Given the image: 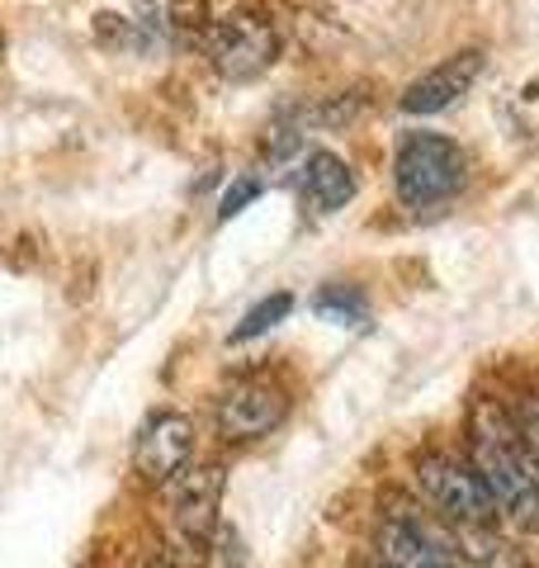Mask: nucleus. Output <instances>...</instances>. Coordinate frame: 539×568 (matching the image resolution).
<instances>
[{"mask_svg":"<svg viewBox=\"0 0 539 568\" xmlns=\"http://www.w3.org/2000/svg\"><path fill=\"white\" fill-rule=\"evenodd\" d=\"M218 503H223V469L218 465H194L171 484V517L180 526V536L209 540L218 526Z\"/></svg>","mask_w":539,"mask_h":568,"instance_id":"nucleus-9","label":"nucleus"},{"mask_svg":"<svg viewBox=\"0 0 539 568\" xmlns=\"http://www.w3.org/2000/svg\"><path fill=\"white\" fill-rule=\"evenodd\" d=\"M289 308H294V294H265L256 308H246V317L237 327H232V342H251V336H261V332H270L275 323H284L289 317Z\"/></svg>","mask_w":539,"mask_h":568,"instance_id":"nucleus-11","label":"nucleus"},{"mask_svg":"<svg viewBox=\"0 0 539 568\" xmlns=\"http://www.w3.org/2000/svg\"><path fill=\"white\" fill-rule=\"evenodd\" d=\"M298 190H303V204L317 209V213H336L355 200V171L340 162L336 152H313L298 171Z\"/></svg>","mask_w":539,"mask_h":568,"instance_id":"nucleus-10","label":"nucleus"},{"mask_svg":"<svg viewBox=\"0 0 539 568\" xmlns=\"http://www.w3.org/2000/svg\"><path fill=\"white\" fill-rule=\"evenodd\" d=\"M469 181V162H464L459 142H449L445 133H407L393 152V185L398 200L417 213L445 209Z\"/></svg>","mask_w":539,"mask_h":568,"instance_id":"nucleus-2","label":"nucleus"},{"mask_svg":"<svg viewBox=\"0 0 539 568\" xmlns=\"http://www.w3.org/2000/svg\"><path fill=\"white\" fill-rule=\"evenodd\" d=\"M482 67H488V52L482 48H464L455 58H445L417 77L403 91V110L407 114H440V110H455V104L474 91V81L482 77Z\"/></svg>","mask_w":539,"mask_h":568,"instance_id":"nucleus-6","label":"nucleus"},{"mask_svg":"<svg viewBox=\"0 0 539 568\" xmlns=\"http://www.w3.org/2000/svg\"><path fill=\"white\" fill-rule=\"evenodd\" d=\"M148 568H180V564H175L171 555H152V559H148Z\"/></svg>","mask_w":539,"mask_h":568,"instance_id":"nucleus-17","label":"nucleus"},{"mask_svg":"<svg viewBox=\"0 0 539 568\" xmlns=\"http://www.w3.org/2000/svg\"><path fill=\"white\" fill-rule=\"evenodd\" d=\"M313 308L322 317H332V323H340V327H359V323H365V298H359L355 290H322Z\"/></svg>","mask_w":539,"mask_h":568,"instance_id":"nucleus-12","label":"nucleus"},{"mask_svg":"<svg viewBox=\"0 0 539 568\" xmlns=\"http://www.w3.org/2000/svg\"><path fill=\"white\" fill-rule=\"evenodd\" d=\"M355 568H388V564H384V559H379V555H374V559H369V555H365V559H355Z\"/></svg>","mask_w":539,"mask_h":568,"instance_id":"nucleus-18","label":"nucleus"},{"mask_svg":"<svg viewBox=\"0 0 539 568\" xmlns=\"http://www.w3.org/2000/svg\"><path fill=\"white\" fill-rule=\"evenodd\" d=\"M379 559L388 568H459L455 549L440 540V530L411 517V507L388 511L379 521Z\"/></svg>","mask_w":539,"mask_h":568,"instance_id":"nucleus-7","label":"nucleus"},{"mask_svg":"<svg viewBox=\"0 0 539 568\" xmlns=\"http://www.w3.org/2000/svg\"><path fill=\"white\" fill-rule=\"evenodd\" d=\"M417 484L426 493V503L436 507L440 521H449V526L482 530L497 517L492 497H488V488H482V478L474 474V465H464V459L445 455V450H421L417 455Z\"/></svg>","mask_w":539,"mask_h":568,"instance_id":"nucleus-3","label":"nucleus"},{"mask_svg":"<svg viewBox=\"0 0 539 568\" xmlns=\"http://www.w3.org/2000/svg\"><path fill=\"white\" fill-rule=\"evenodd\" d=\"M279 58V33L256 10H232L209 24V62L227 81H256Z\"/></svg>","mask_w":539,"mask_h":568,"instance_id":"nucleus-4","label":"nucleus"},{"mask_svg":"<svg viewBox=\"0 0 539 568\" xmlns=\"http://www.w3.org/2000/svg\"><path fill=\"white\" fill-rule=\"evenodd\" d=\"M171 24L180 33H209V0H171Z\"/></svg>","mask_w":539,"mask_h":568,"instance_id":"nucleus-14","label":"nucleus"},{"mask_svg":"<svg viewBox=\"0 0 539 568\" xmlns=\"http://www.w3.org/2000/svg\"><path fill=\"white\" fill-rule=\"evenodd\" d=\"M469 450H474V474L488 488L497 517H507L516 530L539 536V465L530 450L520 446L516 422L501 413L497 403L474 407L469 426Z\"/></svg>","mask_w":539,"mask_h":568,"instance_id":"nucleus-1","label":"nucleus"},{"mask_svg":"<svg viewBox=\"0 0 539 568\" xmlns=\"http://www.w3.org/2000/svg\"><path fill=\"white\" fill-rule=\"evenodd\" d=\"M204 555H209V568H242V540H237V530H232L227 521L213 526V536L204 540Z\"/></svg>","mask_w":539,"mask_h":568,"instance_id":"nucleus-13","label":"nucleus"},{"mask_svg":"<svg viewBox=\"0 0 539 568\" xmlns=\"http://www.w3.org/2000/svg\"><path fill=\"white\" fill-rule=\"evenodd\" d=\"M194 459V422L185 413H152L148 426L138 432L133 446V469L148 478V484H175L180 474L190 469Z\"/></svg>","mask_w":539,"mask_h":568,"instance_id":"nucleus-5","label":"nucleus"},{"mask_svg":"<svg viewBox=\"0 0 539 568\" xmlns=\"http://www.w3.org/2000/svg\"><path fill=\"white\" fill-rule=\"evenodd\" d=\"M256 194H261V181H237V185H232L227 190V200H223V219H232V213H237L242 204H251V200H256Z\"/></svg>","mask_w":539,"mask_h":568,"instance_id":"nucleus-16","label":"nucleus"},{"mask_svg":"<svg viewBox=\"0 0 539 568\" xmlns=\"http://www.w3.org/2000/svg\"><path fill=\"white\" fill-rule=\"evenodd\" d=\"M516 436H520V446H526L530 459L539 465V398L526 403V413H520V422H516Z\"/></svg>","mask_w":539,"mask_h":568,"instance_id":"nucleus-15","label":"nucleus"},{"mask_svg":"<svg viewBox=\"0 0 539 568\" xmlns=\"http://www.w3.org/2000/svg\"><path fill=\"white\" fill-rule=\"evenodd\" d=\"M218 432L227 440H261L284 422V394L265 379H242L218 398Z\"/></svg>","mask_w":539,"mask_h":568,"instance_id":"nucleus-8","label":"nucleus"}]
</instances>
